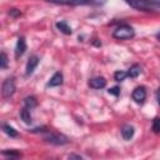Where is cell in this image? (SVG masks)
I'll list each match as a JSON object with an SVG mask.
<instances>
[{"label": "cell", "mask_w": 160, "mask_h": 160, "mask_svg": "<svg viewBox=\"0 0 160 160\" xmlns=\"http://www.w3.org/2000/svg\"><path fill=\"white\" fill-rule=\"evenodd\" d=\"M29 110H30V109H28L26 106L20 110V118H21V120H22L25 124H30V122H31V114H30Z\"/></svg>", "instance_id": "13"}, {"label": "cell", "mask_w": 160, "mask_h": 160, "mask_svg": "<svg viewBox=\"0 0 160 160\" xmlns=\"http://www.w3.org/2000/svg\"><path fill=\"white\" fill-rule=\"evenodd\" d=\"M56 28H58L59 31H61L62 34H66V35H70L72 32L71 28L66 24V21H58L56 22Z\"/></svg>", "instance_id": "12"}, {"label": "cell", "mask_w": 160, "mask_h": 160, "mask_svg": "<svg viewBox=\"0 0 160 160\" xmlns=\"http://www.w3.org/2000/svg\"><path fill=\"white\" fill-rule=\"evenodd\" d=\"M15 81H14V79L11 78H9V79H6L4 82H2V88H1V92H2V98H5V99H8V98H10V96H12L14 95V92H15Z\"/></svg>", "instance_id": "4"}, {"label": "cell", "mask_w": 160, "mask_h": 160, "mask_svg": "<svg viewBox=\"0 0 160 160\" xmlns=\"http://www.w3.org/2000/svg\"><path fill=\"white\" fill-rule=\"evenodd\" d=\"M156 100H158V102L160 105V89H158V91H156Z\"/></svg>", "instance_id": "24"}, {"label": "cell", "mask_w": 160, "mask_h": 160, "mask_svg": "<svg viewBox=\"0 0 160 160\" xmlns=\"http://www.w3.org/2000/svg\"><path fill=\"white\" fill-rule=\"evenodd\" d=\"M26 50V41L25 39L21 36L18 39V42H16V48H15V56L16 58H20Z\"/></svg>", "instance_id": "9"}, {"label": "cell", "mask_w": 160, "mask_h": 160, "mask_svg": "<svg viewBox=\"0 0 160 160\" xmlns=\"http://www.w3.org/2000/svg\"><path fill=\"white\" fill-rule=\"evenodd\" d=\"M70 158H76V159H81L80 155H70Z\"/></svg>", "instance_id": "26"}, {"label": "cell", "mask_w": 160, "mask_h": 160, "mask_svg": "<svg viewBox=\"0 0 160 160\" xmlns=\"http://www.w3.org/2000/svg\"><path fill=\"white\" fill-rule=\"evenodd\" d=\"M44 139H45L48 142L54 144V145H64V144H66V142L69 141L65 135L59 134V132H48V134L44 136Z\"/></svg>", "instance_id": "3"}, {"label": "cell", "mask_w": 160, "mask_h": 160, "mask_svg": "<svg viewBox=\"0 0 160 160\" xmlns=\"http://www.w3.org/2000/svg\"><path fill=\"white\" fill-rule=\"evenodd\" d=\"M152 130L155 132H160V118H155L152 121Z\"/></svg>", "instance_id": "19"}, {"label": "cell", "mask_w": 160, "mask_h": 160, "mask_svg": "<svg viewBox=\"0 0 160 160\" xmlns=\"http://www.w3.org/2000/svg\"><path fill=\"white\" fill-rule=\"evenodd\" d=\"M2 154L5 156H9V158H19V156H21V154L15 152V151H2Z\"/></svg>", "instance_id": "20"}, {"label": "cell", "mask_w": 160, "mask_h": 160, "mask_svg": "<svg viewBox=\"0 0 160 160\" xmlns=\"http://www.w3.org/2000/svg\"><path fill=\"white\" fill-rule=\"evenodd\" d=\"M109 94L115 95V96H119V94H120V89H119L118 86H114V88L109 89Z\"/></svg>", "instance_id": "21"}, {"label": "cell", "mask_w": 160, "mask_h": 160, "mask_svg": "<svg viewBox=\"0 0 160 160\" xmlns=\"http://www.w3.org/2000/svg\"><path fill=\"white\" fill-rule=\"evenodd\" d=\"M61 84H62V74H61L60 71L55 72V74L51 76L50 81L48 82L49 86H60Z\"/></svg>", "instance_id": "11"}, {"label": "cell", "mask_w": 160, "mask_h": 160, "mask_svg": "<svg viewBox=\"0 0 160 160\" xmlns=\"http://www.w3.org/2000/svg\"><path fill=\"white\" fill-rule=\"evenodd\" d=\"M156 39H158V40H159V41H160V31H159V32H158V34H156Z\"/></svg>", "instance_id": "27"}, {"label": "cell", "mask_w": 160, "mask_h": 160, "mask_svg": "<svg viewBox=\"0 0 160 160\" xmlns=\"http://www.w3.org/2000/svg\"><path fill=\"white\" fill-rule=\"evenodd\" d=\"M38 64H39V58H38L36 55H32V56L29 58V60H28V62H26V71H25L28 76L34 72V70L36 69Z\"/></svg>", "instance_id": "7"}, {"label": "cell", "mask_w": 160, "mask_h": 160, "mask_svg": "<svg viewBox=\"0 0 160 160\" xmlns=\"http://www.w3.org/2000/svg\"><path fill=\"white\" fill-rule=\"evenodd\" d=\"M48 2L52 4H61V5H88L91 4V0H46Z\"/></svg>", "instance_id": "6"}, {"label": "cell", "mask_w": 160, "mask_h": 160, "mask_svg": "<svg viewBox=\"0 0 160 160\" xmlns=\"http://www.w3.org/2000/svg\"><path fill=\"white\" fill-rule=\"evenodd\" d=\"M106 85V80L102 76H96L89 80V86L92 89H102Z\"/></svg>", "instance_id": "8"}, {"label": "cell", "mask_w": 160, "mask_h": 160, "mask_svg": "<svg viewBox=\"0 0 160 160\" xmlns=\"http://www.w3.org/2000/svg\"><path fill=\"white\" fill-rule=\"evenodd\" d=\"M9 14L12 15V16H20V15H21V12H20L19 10H16V9H11V10L9 11Z\"/></svg>", "instance_id": "22"}, {"label": "cell", "mask_w": 160, "mask_h": 160, "mask_svg": "<svg viewBox=\"0 0 160 160\" xmlns=\"http://www.w3.org/2000/svg\"><path fill=\"white\" fill-rule=\"evenodd\" d=\"M24 104H25V106L28 108V109H34L36 105H38V101H36V99L34 98V96H28V98H25L24 99Z\"/></svg>", "instance_id": "15"}, {"label": "cell", "mask_w": 160, "mask_h": 160, "mask_svg": "<svg viewBox=\"0 0 160 160\" xmlns=\"http://www.w3.org/2000/svg\"><path fill=\"white\" fill-rule=\"evenodd\" d=\"M2 130H4V132H5L6 135H9L10 138H16V136H18V131H16L14 128H11L10 125L4 124V125H2Z\"/></svg>", "instance_id": "16"}, {"label": "cell", "mask_w": 160, "mask_h": 160, "mask_svg": "<svg viewBox=\"0 0 160 160\" xmlns=\"http://www.w3.org/2000/svg\"><path fill=\"white\" fill-rule=\"evenodd\" d=\"M105 2H106V0H91V4H94V5H102Z\"/></svg>", "instance_id": "23"}, {"label": "cell", "mask_w": 160, "mask_h": 160, "mask_svg": "<svg viewBox=\"0 0 160 160\" xmlns=\"http://www.w3.org/2000/svg\"><path fill=\"white\" fill-rule=\"evenodd\" d=\"M134 132H135V129L132 125H124L121 128V135L125 140H130L134 136Z\"/></svg>", "instance_id": "10"}, {"label": "cell", "mask_w": 160, "mask_h": 160, "mask_svg": "<svg viewBox=\"0 0 160 160\" xmlns=\"http://www.w3.org/2000/svg\"><path fill=\"white\" fill-rule=\"evenodd\" d=\"M132 100L135 101V102H138V104H142L144 101H145V99H146V91H145V88H142V86H138V88H135L134 89V91H132Z\"/></svg>", "instance_id": "5"}, {"label": "cell", "mask_w": 160, "mask_h": 160, "mask_svg": "<svg viewBox=\"0 0 160 160\" xmlns=\"http://www.w3.org/2000/svg\"><path fill=\"white\" fill-rule=\"evenodd\" d=\"M114 78L116 81H122L128 78V72L126 71H122V70H118L115 74H114Z\"/></svg>", "instance_id": "17"}, {"label": "cell", "mask_w": 160, "mask_h": 160, "mask_svg": "<svg viewBox=\"0 0 160 160\" xmlns=\"http://www.w3.org/2000/svg\"><path fill=\"white\" fill-rule=\"evenodd\" d=\"M0 68L1 69H6L8 68V56H6V54L4 51L0 55Z\"/></svg>", "instance_id": "18"}, {"label": "cell", "mask_w": 160, "mask_h": 160, "mask_svg": "<svg viewBox=\"0 0 160 160\" xmlns=\"http://www.w3.org/2000/svg\"><path fill=\"white\" fill-rule=\"evenodd\" d=\"M156 6H158V9H160V0H151Z\"/></svg>", "instance_id": "25"}, {"label": "cell", "mask_w": 160, "mask_h": 160, "mask_svg": "<svg viewBox=\"0 0 160 160\" xmlns=\"http://www.w3.org/2000/svg\"><path fill=\"white\" fill-rule=\"evenodd\" d=\"M134 35H135L134 29H132L131 26H129V25H125V24L118 26V28L114 30V32H112V36H114L115 39H118V40L131 39Z\"/></svg>", "instance_id": "1"}, {"label": "cell", "mask_w": 160, "mask_h": 160, "mask_svg": "<svg viewBox=\"0 0 160 160\" xmlns=\"http://www.w3.org/2000/svg\"><path fill=\"white\" fill-rule=\"evenodd\" d=\"M126 72H128V76H129V78H132V79H134V78H138V76L140 75V72H141V68H140L139 65L135 64V65H132Z\"/></svg>", "instance_id": "14"}, {"label": "cell", "mask_w": 160, "mask_h": 160, "mask_svg": "<svg viewBox=\"0 0 160 160\" xmlns=\"http://www.w3.org/2000/svg\"><path fill=\"white\" fill-rule=\"evenodd\" d=\"M131 8L136 10H142V11H151L156 10L158 6L151 1V0H125Z\"/></svg>", "instance_id": "2"}]
</instances>
